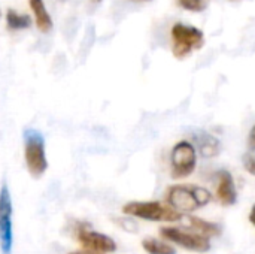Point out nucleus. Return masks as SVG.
Masks as SVG:
<instances>
[{"instance_id":"nucleus-1","label":"nucleus","mask_w":255,"mask_h":254,"mask_svg":"<svg viewBox=\"0 0 255 254\" xmlns=\"http://www.w3.org/2000/svg\"><path fill=\"white\" fill-rule=\"evenodd\" d=\"M212 195L209 190L199 186H182L175 184L167 189L166 201L178 213H193L200 207H205L211 202Z\"/></svg>"},{"instance_id":"nucleus-2","label":"nucleus","mask_w":255,"mask_h":254,"mask_svg":"<svg viewBox=\"0 0 255 254\" xmlns=\"http://www.w3.org/2000/svg\"><path fill=\"white\" fill-rule=\"evenodd\" d=\"M123 213L130 217H137L148 222H163V223H172L179 222L182 219V214L173 210L170 205H164L157 201H134L128 202L123 207Z\"/></svg>"},{"instance_id":"nucleus-3","label":"nucleus","mask_w":255,"mask_h":254,"mask_svg":"<svg viewBox=\"0 0 255 254\" xmlns=\"http://www.w3.org/2000/svg\"><path fill=\"white\" fill-rule=\"evenodd\" d=\"M24 159L27 169L31 177L40 178L48 169L45 139L39 130L27 129L24 130Z\"/></svg>"},{"instance_id":"nucleus-4","label":"nucleus","mask_w":255,"mask_h":254,"mask_svg":"<svg viewBox=\"0 0 255 254\" xmlns=\"http://www.w3.org/2000/svg\"><path fill=\"white\" fill-rule=\"evenodd\" d=\"M172 51L176 58H185L188 57L194 49H200L205 43L203 31L190 27L181 22H176L172 27Z\"/></svg>"},{"instance_id":"nucleus-5","label":"nucleus","mask_w":255,"mask_h":254,"mask_svg":"<svg viewBox=\"0 0 255 254\" xmlns=\"http://www.w3.org/2000/svg\"><path fill=\"white\" fill-rule=\"evenodd\" d=\"M172 177L176 180L187 178L196 169V148L188 141H179L172 150Z\"/></svg>"},{"instance_id":"nucleus-6","label":"nucleus","mask_w":255,"mask_h":254,"mask_svg":"<svg viewBox=\"0 0 255 254\" xmlns=\"http://www.w3.org/2000/svg\"><path fill=\"white\" fill-rule=\"evenodd\" d=\"M12 198L6 183L0 187V250L3 254H10L13 244L12 232Z\"/></svg>"},{"instance_id":"nucleus-7","label":"nucleus","mask_w":255,"mask_h":254,"mask_svg":"<svg viewBox=\"0 0 255 254\" xmlns=\"http://www.w3.org/2000/svg\"><path fill=\"white\" fill-rule=\"evenodd\" d=\"M160 235L164 240L172 241L173 244H176L182 249H187L190 252L206 253L208 250H211L209 238L202 237L196 232H187L179 228H161Z\"/></svg>"},{"instance_id":"nucleus-8","label":"nucleus","mask_w":255,"mask_h":254,"mask_svg":"<svg viewBox=\"0 0 255 254\" xmlns=\"http://www.w3.org/2000/svg\"><path fill=\"white\" fill-rule=\"evenodd\" d=\"M76 240L78 243L90 253L103 254V253H114L117 250L115 241L100 232H94L85 228H79L76 232Z\"/></svg>"},{"instance_id":"nucleus-9","label":"nucleus","mask_w":255,"mask_h":254,"mask_svg":"<svg viewBox=\"0 0 255 254\" xmlns=\"http://www.w3.org/2000/svg\"><path fill=\"white\" fill-rule=\"evenodd\" d=\"M217 196H218V201L224 207L235 205L236 201H238V192H236V186H235L233 175L229 171H226V169H223V171L218 172Z\"/></svg>"},{"instance_id":"nucleus-10","label":"nucleus","mask_w":255,"mask_h":254,"mask_svg":"<svg viewBox=\"0 0 255 254\" xmlns=\"http://www.w3.org/2000/svg\"><path fill=\"white\" fill-rule=\"evenodd\" d=\"M191 139H193V145L194 148H197V151L200 153L202 157L205 159H212V157H217L218 153H220V141L208 133V132H203V130H197L191 135Z\"/></svg>"},{"instance_id":"nucleus-11","label":"nucleus","mask_w":255,"mask_h":254,"mask_svg":"<svg viewBox=\"0 0 255 254\" xmlns=\"http://www.w3.org/2000/svg\"><path fill=\"white\" fill-rule=\"evenodd\" d=\"M187 222H188V226L199 235L202 237H206V238H211V237H218L221 234V226L217 225V223H212V222H206L203 219H199V217H187Z\"/></svg>"},{"instance_id":"nucleus-12","label":"nucleus","mask_w":255,"mask_h":254,"mask_svg":"<svg viewBox=\"0 0 255 254\" xmlns=\"http://www.w3.org/2000/svg\"><path fill=\"white\" fill-rule=\"evenodd\" d=\"M30 7L34 13V19H36V25L40 31L46 33L52 28V19L49 12L45 7L43 0H30Z\"/></svg>"},{"instance_id":"nucleus-13","label":"nucleus","mask_w":255,"mask_h":254,"mask_svg":"<svg viewBox=\"0 0 255 254\" xmlns=\"http://www.w3.org/2000/svg\"><path fill=\"white\" fill-rule=\"evenodd\" d=\"M142 247L148 254H176V250L170 244L155 238H145L142 241Z\"/></svg>"},{"instance_id":"nucleus-14","label":"nucleus","mask_w":255,"mask_h":254,"mask_svg":"<svg viewBox=\"0 0 255 254\" xmlns=\"http://www.w3.org/2000/svg\"><path fill=\"white\" fill-rule=\"evenodd\" d=\"M6 24L12 30H22V28H28L31 25V19L28 15H21V13L15 12L13 9H7Z\"/></svg>"},{"instance_id":"nucleus-15","label":"nucleus","mask_w":255,"mask_h":254,"mask_svg":"<svg viewBox=\"0 0 255 254\" xmlns=\"http://www.w3.org/2000/svg\"><path fill=\"white\" fill-rule=\"evenodd\" d=\"M178 4L190 12H203L208 7L209 0H178Z\"/></svg>"},{"instance_id":"nucleus-16","label":"nucleus","mask_w":255,"mask_h":254,"mask_svg":"<svg viewBox=\"0 0 255 254\" xmlns=\"http://www.w3.org/2000/svg\"><path fill=\"white\" fill-rule=\"evenodd\" d=\"M244 166H245V169L251 175H255V156H253V154H245L244 156Z\"/></svg>"},{"instance_id":"nucleus-17","label":"nucleus","mask_w":255,"mask_h":254,"mask_svg":"<svg viewBox=\"0 0 255 254\" xmlns=\"http://www.w3.org/2000/svg\"><path fill=\"white\" fill-rule=\"evenodd\" d=\"M248 147L250 150H255V126L251 129L250 136H248Z\"/></svg>"},{"instance_id":"nucleus-18","label":"nucleus","mask_w":255,"mask_h":254,"mask_svg":"<svg viewBox=\"0 0 255 254\" xmlns=\"http://www.w3.org/2000/svg\"><path fill=\"white\" fill-rule=\"evenodd\" d=\"M250 222L255 226V205L251 208V213H250Z\"/></svg>"},{"instance_id":"nucleus-19","label":"nucleus","mask_w":255,"mask_h":254,"mask_svg":"<svg viewBox=\"0 0 255 254\" xmlns=\"http://www.w3.org/2000/svg\"><path fill=\"white\" fill-rule=\"evenodd\" d=\"M69 254H96V253H90V252H73V253H69Z\"/></svg>"},{"instance_id":"nucleus-20","label":"nucleus","mask_w":255,"mask_h":254,"mask_svg":"<svg viewBox=\"0 0 255 254\" xmlns=\"http://www.w3.org/2000/svg\"><path fill=\"white\" fill-rule=\"evenodd\" d=\"M91 1H94V3H100L102 0H91Z\"/></svg>"},{"instance_id":"nucleus-21","label":"nucleus","mask_w":255,"mask_h":254,"mask_svg":"<svg viewBox=\"0 0 255 254\" xmlns=\"http://www.w3.org/2000/svg\"><path fill=\"white\" fill-rule=\"evenodd\" d=\"M61 1H64V0H61Z\"/></svg>"}]
</instances>
